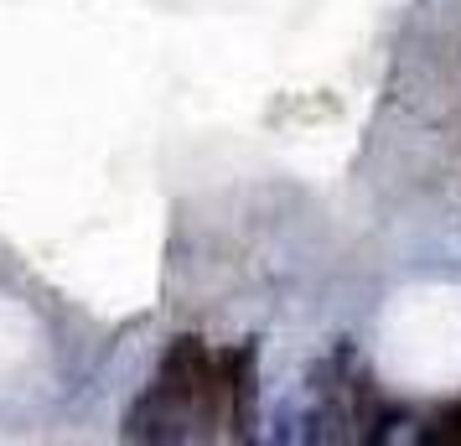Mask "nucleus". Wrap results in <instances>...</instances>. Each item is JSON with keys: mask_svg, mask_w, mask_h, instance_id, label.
<instances>
[{"mask_svg": "<svg viewBox=\"0 0 461 446\" xmlns=\"http://www.w3.org/2000/svg\"><path fill=\"white\" fill-rule=\"evenodd\" d=\"M182 436H192L187 431V415L176 410V405L150 384L140 400L130 405L125 415V441H182Z\"/></svg>", "mask_w": 461, "mask_h": 446, "instance_id": "3", "label": "nucleus"}, {"mask_svg": "<svg viewBox=\"0 0 461 446\" xmlns=\"http://www.w3.org/2000/svg\"><path fill=\"white\" fill-rule=\"evenodd\" d=\"M415 441L425 446H461V405H451V410H440L430 425H420Z\"/></svg>", "mask_w": 461, "mask_h": 446, "instance_id": "4", "label": "nucleus"}, {"mask_svg": "<svg viewBox=\"0 0 461 446\" xmlns=\"http://www.w3.org/2000/svg\"><path fill=\"white\" fill-rule=\"evenodd\" d=\"M223 369V400H229V425L233 436H254L259 425V342H233L218 353Z\"/></svg>", "mask_w": 461, "mask_h": 446, "instance_id": "2", "label": "nucleus"}, {"mask_svg": "<svg viewBox=\"0 0 461 446\" xmlns=\"http://www.w3.org/2000/svg\"><path fill=\"white\" fill-rule=\"evenodd\" d=\"M156 389L167 395L187 425H218L229 421V400H223V369H218V353H208V342L182 332L171 338V348L161 353V369H156Z\"/></svg>", "mask_w": 461, "mask_h": 446, "instance_id": "1", "label": "nucleus"}]
</instances>
